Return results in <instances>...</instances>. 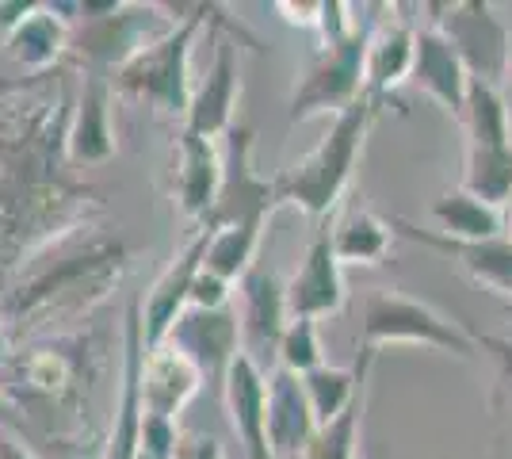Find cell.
Returning <instances> with one entry per match:
<instances>
[{
    "label": "cell",
    "mask_w": 512,
    "mask_h": 459,
    "mask_svg": "<svg viewBox=\"0 0 512 459\" xmlns=\"http://www.w3.org/2000/svg\"><path fill=\"white\" fill-rule=\"evenodd\" d=\"M77 85L73 66L0 81V284L107 211L104 192L73 173L65 146Z\"/></svg>",
    "instance_id": "cell-1"
},
{
    "label": "cell",
    "mask_w": 512,
    "mask_h": 459,
    "mask_svg": "<svg viewBox=\"0 0 512 459\" xmlns=\"http://www.w3.org/2000/svg\"><path fill=\"white\" fill-rule=\"evenodd\" d=\"M104 368V341L92 329L0 349V398L46 440L81 444L88 437L92 387Z\"/></svg>",
    "instance_id": "cell-2"
},
{
    "label": "cell",
    "mask_w": 512,
    "mask_h": 459,
    "mask_svg": "<svg viewBox=\"0 0 512 459\" xmlns=\"http://www.w3.org/2000/svg\"><path fill=\"white\" fill-rule=\"evenodd\" d=\"M130 268V249L119 238H77L50 249L31 268L20 272V284L4 295V345H23L65 333V326L88 318Z\"/></svg>",
    "instance_id": "cell-3"
},
{
    "label": "cell",
    "mask_w": 512,
    "mask_h": 459,
    "mask_svg": "<svg viewBox=\"0 0 512 459\" xmlns=\"http://www.w3.org/2000/svg\"><path fill=\"white\" fill-rule=\"evenodd\" d=\"M165 8L172 16V27L165 35H157L153 43L142 46L127 66L111 73V92L184 123L195 92L192 50L203 31H222V35H230L256 54H264V46L256 35H249L241 27V20H230L218 4H165Z\"/></svg>",
    "instance_id": "cell-4"
},
{
    "label": "cell",
    "mask_w": 512,
    "mask_h": 459,
    "mask_svg": "<svg viewBox=\"0 0 512 459\" xmlns=\"http://www.w3.org/2000/svg\"><path fill=\"white\" fill-rule=\"evenodd\" d=\"M379 119V108L363 96L352 108H344L341 115H333L329 131L314 150L306 153L302 161H295L291 169L276 173L279 199L299 207L302 215H310L321 222L325 215H333L344 203V192L352 184L356 161L363 153V142Z\"/></svg>",
    "instance_id": "cell-5"
},
{
    "label": "cell",
    "mask_w": 512,
    "mask_h": 459,
    "mask_svg": "<svg viewBox=\"0 0 512 459\" xmlns=\"http://www.w3.org/2000/svg\"><path fill=\"white\" fill-rule=\"evenodd\" d=\"M386 4H356V27L344 35L341 43L321 46L314 62L306 66L302 81L291 92L287 119L306 123L318 115H341L363 100V66H367V46L371 35L383 20Z\"/></svg>",
    "instance_id": "cell-6"
},
{
    "label": "cell",
    "mask_w": 512,
    "mask_h": 459,
    "mask_svg": "<svg viewBox=\"0 0 512 459\" xmlns=\"http://www.w3.org/2000/svg\"><path fill=\"white\" fill-rule=\"evenodd\" d=\"M390 345H425V349L451 352V356H463V360L478 356L474 333L444 318L436 306L409 299L402 291H375L363 303L360 349L383 352Z\"/></svg>",
    "instance_id": "cell-7"
},
{
    "label": "cell",
    "mask_w": 512,
    "mask_h": 459,
    "mask_svg": "<svg viewBox=\"0 0 512 459\" xmlns=\"http://www.w3.org/2000/svg\"><path fill=\"white\" fill-rule=\"evenodd\" d=\"M253 127L234 123L222 146V188L211 215L199 222L207 230H264L283 207L276 176H260L253 169Z\"/></svg>",
    "instance_id": "cell-8"
},
{
    "label": "cell",
    "mask_w": 512,
    "mask_h": 459,
    "mask_svg": "<svg viewBox=\"0 0 512 459\" xmlns=\"http://www.w3.org/2000/svg\"><path fill=\"white\" fill-rule=\"evenodd\" d=\"M440 16H432V27L451 43L470 81L505 85L512 58V35L486 0H459V4H436Z\"/></svg>",
    "instance_id": "cell-9"
},
{
    "label": "cell",
    "mask_w": 512,
    "mask_h": 459,
    "mask_svg": "<svg viewBox=\"0 0 512 459\" xmlns=\"http://www.w3.org/2000/svg\"><path fill=\"white\" fill-rule=\"evenodd\" d=\"M234 291V314L241 326V352L253 356L264 368V360H276L279 337L291 322L287 310V280H279V272L268 261H256Z\"/></svg>",
    "instance_id": "cell-10"
},
{
    "label": "cell",
    "mask_w": 512,
    "mask_h": 459,
    "mask_svg": "<svg viewBox=\"0 0 512 459\" xmlns=\"http://www.w3.org/2000/svg\"><path fill=\"white\" fill-rule=\"evenodd\" d=\"M142 360H146V333H142V299H130L123 314V349H119V398L111 433L104 440V459H138L142 448Z\"/></svg>",
    "instance_id": "cell-11"
},
{
    "label": "cell",
    "mask_w": 512,
    "mask_h": 459,
    "mask_svg": "<svg viewBox=\"0 0 512 459\" xmlns=\"http://www.w3.org/2000/svg\"><path fill=\"white\" fill-rule=\"evenodd\" d=\"M341 211V207H337ZM333 215H325L314 230V238L306 245V257H302L299 272L287 280V310L291 318H329L337 314L348 299L344 291V264L337 261V249H333Z\"/></svg>",
    "instance_id": "cell-12"
},
{
    "label": "cell",
    "mask_w": 512,
    "mask_h": 459,
    "mask_svg": "<svg viewBox=\"0 0 512 459\" xmlns=\"http://www.w3.org/2000/svg\"><path fill=\"white\" fill-rule=\"evenodd\" d=\"M413 54H417V20L402 16V8L386 4L383 20L371 35L367 46V66H363V96L375 108H398V88L409 81L413 73Z\"/></svg>",
    "instance_id": "cell-13"
},
{
    "label": "cell",
    "mask_w": 512,
    "mask_h": 459,
    "mask_svg": "<svg viewBox=\"0 0 512 459\" xmlns=\"http://www.w3.org/2000/svg\"><path fill=\"white\" fill-rule=\"evenodd\" d=\"M214 230L207 226H195V234L188 238V245L169 261V268L153 280V287L142 299V333H146V349L165 345V337L172 333L176 318L188 310L192 303V284L199 276V268L207 261V249H211Z\"/></svg>",
    "instance_id": "cell-14"
},
{
    "label": "cell",
    "mask_w": 512,
    "mask_h": 459,
    "mask_svg": "<svg viewBox=\"0 0 512 459\" xmlns=\"http://www.w3.org/2000/svg\"><path fill=\"white\" fill-rule=\"evenodd\" d=\"M214 39V62L207 69V77L195 85L192 104H188V115L180 123V131L199 134V138H226L230 127H234V111H237V96H241V73H237V39L222 35V31H211Z\"/></svg>",
    "instance_id": "cell-15"
},
{
    "label": "cell",
    "mask_w": 512,
    "mask_h": 459,
    "mask_svg": "<svg viewBox=\"0 0 512 459\" xmlns=\"http://www.w3.org/2000/svg\"><path fill=\"white\" fill-rule=\"evenodd\" d=\"M165 341L184 352L203 372L207 383L222 387L234 356L241 352V326H237L234 306H226V310H195V306H188L176 318V326H172Z\"/></svg>",
    "instance_id": "cell-16"
},
{
    "label": "cell",
    "mask_w": 512,
    "mask_h": 459,
    "mask_svg": "<svg viewBox=\"0 0 512 459\" xmlns=\"http://www.w3.org/2000/svg\"><path fill=\"white\" fill-rule=\"evenodd\" d=\"M218 391H222L230 429L245 448V459H276L272 456V440H268V372L256 364L253 356L237 352Z\"/></svg>",
    "instance_id": "cell-17"
},
{
    "label": "cell",
    "mask_w": 512,
    "mask_h": 459,
    "mask_svg": "<svg viewBox=\"0 0 512 459\" xmlns=\"http://www.w3.org/2000/svg\"><path fill=\"white\" fill-rule=\"evenodd\" d=\"M390 226H394V234H402V238L421 241V245H428V249L448 253L451 261L459 264L474 284L490 287L493 295L512 299V241H509V234L486 238V241H455V238H444L440 230H421V226H413L409 219H390Z\"/></svg>",
    "instance_id": "cell-18"
},
{
    "label": "cell",
    "mask_w": 512,
    "mask_h": 459,
    "mask_svg": "<svg viewBox=\"0 0 512 459\" xmlns=\"http://www.w3.org/2000/svg\"><path fill=\"white\" fill-rule=\"evenodd\" d=\"M111 77L104 73H81L77 85V104H73V119H69V161L73 169L85 165H104L115 157L119 142H115V127H111Z\"/></svg>",
    "instance_id": "cell-19"
},
{
    "label": "cell",
    "mask_w": 512,
    "mask_h": 459,
    "mask_svg": "<svg viewBox=\"0 0 512 459\" xmlns=\"http://www.w3.org/2000/svg\"><path fill=\"white\" fill-rule=\"evenodd\" d=\"M222 188V150L211 138L180 131L176 134V169H172V199L180 215L203 222L211 215Z\"/></svg>",
    "instance_id": "cell-20"
},
{
    "label": "cell",
    "mask_w": 512,
    "mask_h": 459,
    "mask_svg": "<svg viewBox=\"0 0 512 459\" xmlns=\"http://www.w3.org/2000/svg\"><path fill=\"white\" fill-rule=\"evenodd\" d=\"M409 81L421 88L428 100H436L451 119H463L470 77L459 62V54L451 50V43L432 23H417V54H413Z\"/></svg>",
    "instance_id": "cell-21"
},
{
    "label": "cell",
    "mask_w": 512,
    "mask_h": 459,
    "mask_svg": "<svg viewBox=\"0 0 512 459\" xmlns=\"http://www.w3.org/2000/svg\"><path fill=\"white\" fill-rule=\"evenodd\" d=\"M203 383H207L203 372L176 345L165 341L157 349H146V360H142V406H146V414L176 421L188 410L195 394L203 391Z\"/></svg>",
    "instance_id": "cell-22"
},
{
    "label": "cell",
    "mask_w": 512,
    "mask_h": 459,
    "mask_svg": "<svg viewBox=\"0 0 512 459\" xmlns=\"http://www.w3.org/2000/svg\"><path fill=\"white\" fill-rule=\"evenodd\" d=\"M318 433V417L306 402L302 375L287 368L268 372V440L276 459H302L306 444Z\"/></svg>",
    "instance_id": "cell-23"
},
{
    "label": "cell",
    "mask_w": 512,
    "mask_h": 459,
    "mask_svg": "<svg viewBox=\"0 0 512 459\" xmlns=\"http://www.w3.org/2000/svg\"><path fill=\"white\" fill-rule=\"evenodd\" d=\"M69 35H73V23L62 16V4H35L31 16L8 35L4 54H8L27 77L50 73V69L65 66Z\"/></svg>",
    "instance_id": "cell-24"
},
{
    "label": "cell",
    "mask_w": 512,
    "mask_h": 459,
    "mask_svg": "<svg viewBox=\"0 0 512 459\" xmlns=\"http://www.w3.org/2000/svg\"><path fill=\"white\" fill-rule=\"evenodd\" d=\"M394 238L398 234H394L390 219L375 215L371 207H360V203H341V211L333 219V249H337L341 264L375 268L390 257Z\"/></svg>",
    "instance_id": "cell-25"
},
{
    "label": "cell",
    "mask_w": 512,
    "mask_h": 459,
    "mask_svg": "<svg viewBox=\"0 0 512 459\" xmlns=\"http://www.w3.org/2000/svg\"><path fill=\"white\" fill-rule=\"evenodd\" d=\"M428 215L440 222V234L455 241H486V238H501L505 234V215L474 199L463 188H451L440 199H432Z\"/></svg>",
    "instance_id": "cell-26"
},
{
    "label": "cell",
    "mask_w": 512,
    "mask_h": 459,
    "mask_svg": "<svg viewBox=\"0 0 512 459\" xmlns=\"http://www.w3.org/2000/svg\"><path fill=\"white\" fill-rule=\"evenodd\" d=\"M459 123L467 127V146H512L509 96L497 85L470 81L467 108H463Z\"/></svg>",
    "instance_id": "cell-27"
},
{
    "label": "cell",
    "mask_w": 512,
    "mask_h": 459,
    "mask_svg": "<svg viewBox=\"0 0 512 459\" xmlns=\"http://www.w3.org/2000/svg\"><path fill=\"white\" fill-rule=\"evenodd\" d=\"M459 188L501 211L512 196V146H467Z\"/></svg>",
    "instance_id": "cell-28"
},
{
    "label": "cell",
    "mask_w": 512,
    "mask_h": 459,
    "mask_svg": "<svg viewBox=\"0 0 512 459\" xmlns=\"http://www.w3.org/2000/svg\"><path fill=\"white\" fill-rule=\"evenodd\" d=\"M367 410V383H363L352 406L341 417H333L329 425H318L314 440L306 444L302 459H356V444H360V421Z\"/></svg>",
    "instance_id": "cell-29"
},
{
    "label": "cell",
    "mask_w": 512,
    "mask_h": 459,
    "mask_svg": "<svg viewBox=\"0 0 512 459\" xmlns=\"http://www.w3.org/2000/svg\"><path fill=\"white\" fill-rule=\"evenodd\" d=\"M279 368L295 375H310L325 364V341H321V329L314 318H291L283 337H279L276 352Z\"/></svg>",
    "instance_id": "cell-30"
},
{
    "label": "cell",
    "mask_w": 512,
    "mask_h": 459,
    "mask_svg": "<svg viewBox=\"0 0 512 459\" xmlns=\"http://www.w3.org/2000/svg\"><path fill=\"white\" fill-rule=\"evenodd\" d=\"M180 425L172 421V417H153L146 414L142 421V448H138V456L146 459H176V448H180Z\"/></svg>",
    "instance_id": "cell-31"
},
{
    "label": "cell",
    "mask_w": 512,
    "mask_h": 459,
    "mask_svg": "<svg viewBox=\"0 0 512 459\" xmlns=\"http://www.w3.org/2000/svg\"><path fill=\"white\" fill-rule=\"evenodd\" d=\"M188 306H195V310H226V306H234V284L214 276L211 268H199Z\"/></svg>",
    "instance_id": "cell-32"
},
{
    "label": "cell",
    "mask_w": 512,
    "mask_h": 459,
    "mask_svg": "<svg viewBox=\"0 0 512 459\" xmlns=\"http://www.w3.org/2000/svg\"><path fill=\"white\" fill-rule=\"evenodd\" d=\"M474 341H478V352H486L497 364L501 383L512 391V333H474Z\"/></svg>",
    "instance_id": "cell-33"
},
{
    "label": "cell",
    "mask_w": 512,
    "mask_h": 459,
    "mask_svg": "<svg viewBox=\"0 0 512 459\" xmlns=\"http://www.w3.org/2000/svg\"><path fill=\"white\" fill-rule=\"evenodd\" d=\"M276 12L291 27H306V31H318L321 23V0H310V4H295V0H276Z\"/></svg>",
    "instance_id": "cell-34"
},
{
    "label": "cell",
    "mask_w": 512,
    "mask_h": 459,
    "mask_svg": "<svg viewBox=\"0 0 512 459\" xmlns=\"http://www.w3.org/2000/svg\"><path fill=\"white\" fill-rule=\"evenodd\" d=\"M176 459H226V448L214 437H203V433H192V437L180 440L176 448Z\"/></svg>",
    "instance_id": "cell-35"
},
{
    "label": "cell",
    "mask_w": 512,
    "mask_h": 459,
    "mask_svg": "<svg viewBox=\"0 0 512 459\" xmlns=\"http://www.w3.org/2000/svg\"><path fill=\"white\" fill-rule=\"evenodd\" d=\"M35 4H23V0H12V4H0V46L8 43V35L20 27L27 16H31Z\"/></svg>",
    "instance_id": "cell-36"
},
{
    "label": "cell",
    "mask_w": 512,
    "mask_h": 459,
    "mask_svg": "<svg viewBox=\"0 0 512 459\" xmlns=\"http://www.w3.org/2000/svg\"><path fill=\"white\" fill-rule=\"evenodd\" d=\"M0 459H39L27 444H20V440L12 437H0Z\"/></svg>",
    "instance_id": "cell-37"
},
{
    "label": "cell",
    "mask_w": 512,
    "mask_h": 459,
    "mask_svg": "<svg viewBox=\"0 0 512 459\" xmlns=\"http://www.w3.org/2000/svg\"><path fill=\"white\" fill-rule=\"evenodd\" d=\"M501 88H509V96H512V58H509V73H505V85Z\"/></svg>",
    "instance_id": "cell-38"
},
{
    "label": "cell",
    "mask_w": 512,
    "mask_h": 459,
    "mask_svg": "<svg viewBox=\"0 0 512 459\" xmlns=\"http://www.w3.org/2000/svg\"><path fill=\"white\" fill-rule=\"evenodd\" d=\"M0 341H4V310H0Z\"/></svg>",
    "instance_id": "cell-39"
},
{
    "label": "cell",
    "mask_w": 512,
    "mask_h": 459,
    "mask_svg": "<svg viewBox=\"0 0 512 459\" xmlns=\"http://www.w3.org/2000/svg\"><path fill=\"white\" fill-rule=\"evenodd\" d=\"M505 207H509V215H512V196H509V203H505Z\"/></svg>",
    "instance_id": "cell-40"
},
{
    "label": "cell",
    "mask_w": 512,
    "mask_h": 459,
    "mask_svg": "<svg viewBox=\"0 0 512 459\" xmlns=\"http://www.w3.org/2000/svg\"><path fill=\"white\" fill-rule=\"evenodd\" d=\"M509 241H512V219H509Z\"/></svg>",
    "instance_id": "cell-41"
},
{
    "label": "cell",
    "mask_w": 512,
    "mask_h": 459,
    "mask_svg": "<svg viewBox=\"0 0 512 459\" xmlns=\"http://www.w3.org/2000/svg\"><path fill=\"white\" fill-rule=\"evenodd\" d=\"M509 310H512V299H509Z\"/></svg>",
    "instance_id": "cell-42"
},
{
    "label": "cell",
    "mask_w": 512,
    "mask_h": 459,
    "mask_svg": "<svg viewBox=\"0 0 512 459\" xmlns=\"http://www.w3.org/2000/svg\"><path fill=\"white\" fill-rule=\"evenodd\" d=\"M138 459H146V456H138Z\"/></svg>",
    "instance_id": "cell-43"
}]
</instances>
